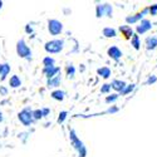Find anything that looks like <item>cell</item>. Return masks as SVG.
Segmentation results:
<instances>
[{
	"mask_svg": "<svg viewBox=\"0 0 157 157\" xmlns=\"http://www.w3.org/2000/svg\"><path fill=\"white\" fill-rule=\"evenodd\" d=\"M111 89V84H103V87L101 88V92L102 93H108Z\"/></svg>",
	"mask_w": 157,
	"mask_h": 157,
	"instance_id": "83f0119b",
	"label": "cell"
},
{
	"mask_svg": "<svg viewBox=\"0 0 157 157\" xmlns=\"http://www.w3.org/2000/svg\"><path fill=\"white\" fill-rule=\"evenodd\" d=\"M133 88H135V84H131V86H126V88H124V90L122 92V94H127V93H129L131 90H133Z\"/></svg>",
	"mask_w": 157,
	"mask_h": 157,
	"instance_id": "4316f807",
	"label": "cell"
},
{
	"mask_svg": "<svg viewBox=\"0 0 157 157\" xmlns=\"http://www.w3.org/2000/svg\"><path fill=\"white\" fill-rule=\"evenodd\" d=\"M67 111H63V112H60L59 113V117H58V120H57V122L58 123H63L64 121H65V118H67Z\"/></svg>",
	"mask_w": 157,
	"mask_h": 157,
	"instance_id": "cb8c5ba5",
	"label": "cell"
},
{
	"mask_svg": "<svg viewBox=\"0 0 157 157\" xmlns=\"http://www.w3.org/2000/svg\"><path fill=\"white\" fill-rule=\"evenodd\" d=\"M146 45H147V49H155L157 47V38L156 36H151V38H147L146 40Z\"/></svg>",
	"mask_w": 157,
	"mask_h": 157,
	"instance_id": "2e32d148",
	"label": "cell"
},
{
	"mask_svg": "<svg viewBox=\"0 0 157 157\" xmlns=\"http://www.w3.org/2000/svg\"><path fill=\"white\" fill-rule=\"evenodd\" d=\"M131 43H132V45L135 47V49H140V45H141V43H140V36H138L137 34H133V36L131 38Z\"/></svg>",
	"mask_w": 157,
	"mask_h": 157,
	"instance_id": "ffe728a7",
	"label": "cell"
},
{
	"mask_svg": "<svg viewBox=\"0 0 157 157\" xmlns=\"http://www.w3.org/2000/svg\"><path fill=\"white\" fill-rule=\"evenodd\" d=\"M117 111H118V108H117V107H112V108H109L106 113H114V112H117Z\"/></svg>",
	"mask_w": 157,
	"mask_h": 157,
	"instance_id": "f546056e",
	"label": "cell"
},
{
	"mask_svg": "<svg viewBox=\"0 0 157 157\" xmlns=\"http://www.w3.org/2000/svg\"><path fill=\"white\" fill-rule=\"evenodd\" d=\"M148 11L151 13L152 15H156V13H157V4H155V5H151V6L148 8Z\"/></svg>",
	"mask_w": 157,
	"mask_h": 157,
	"instance_id": "f1b7e54d",
	"label": "cell"
},
{
	"mask_svg": "<svg viewBox=\"0 0 157 157\" xmlns=\"http://www.w3.org/2000/svg\"><path fill=\"white\" fill-rule=\"evenodd\" d=\"M42 117H43L42 109H35V111H33V118H34V120H40Z\"/></svg>",
	"mask_w": 157,
	"mask_h": 157,
	"instance_id": "d4e9b609",
	"label": "cell"
},
{
	"mask_svg": "<svg viewBox=\"0 0 157 157\" xmlns=\"http://www.w3.org/2000/svg\"><path fill=\"white\" fill-rule=\"evenodd\" d=\"M18 117H19V121L24 124V126H29L32 122H33V111H29L28 108H25V109H23L21 112H19V114H18Z\"/></svg>",
	"mask_w": 157,
	"mask_h": 157,
	"instance_id": "5b68a950",
	"label": "cell"
},
{
	"mask_svg": "<svg viewBox=\"0 0 157 157\" xmlns=\"http://www.w3.org/2000/svg\"><path fill=\"white\" fill-rule=\"evenodd\" d=\"M54 63L56 60L53 58H50V57H45L43 59V65H44V68H49V67H54Z\"/></svg>",
	"mask_w": 157,
	"mask_h": 157,
	"instance_id": "ac0fdd59",
	"label": "cell"
},
{
	"mask_svg": "<svg viewBox=\"0 0 157 157\" xmlns=\"http://www.w3.org/2000/svg\"><path fill=\"white\" fill-rule=\"evenodd\" d=\"M148 11V9L146 8V9H142V11H140V13H137V14H135V15H131V17H127L126 18V21L128 23V24H132V23H136V21H138V20H141L142 18H143V15L146 14V13Z\"/></svg>",
	"mask_w": 157,
	"mask_h": 157,
	"instance_id": "ba28073f",
	"label": "cell"
},
{
	"mask_svg": "<svg viewBox=\"0 0 157 157\" xmlns=\"http://www.w3.org/2000/svg\"><path fill=\"white\" fill-rule=\"evenodd\" d=\"M152 28V24L150 20L147 19H142L140 25H137V33L138 34H143V33H146L147 30H150Z\"/></svg>",
	"mask_w": 157,
	"mask_h": 157,
	"instance_id": "8992f818",
	"label": "cell"
},
{
	"mask_svg": "<svg viewBox=\"0 0 157 157\" xmlns=\"http://www.w3.org/2000/svg\"><path fill=\"white\" fill-rule=\"evenodd\" d=\"M48 30L52 35H59L63 32V24L57 19H52L48 21Z\"/></svg>",
	"mask_w": 157,
	"mask_h": 157,
	"instance_id": "277c9868",
	"label": "cell"
},
{
	"mask_svg": "<svg viewBox=\"0 0 157 157\" xmlns=\"http://www.w3.org/2000/svg\"><path fill=\"white\" fill-rule=\"evenodd\" d=\"M117 98H118V94H111V96H108L106 98V102L107 103H111V102H114Z\"/></svg>",
	"mask_w": 157,
	"mask_h": 157,
	"instance_id": "484cf974",
	"label": "cell"
},
{
	"mask_svg": "<svg viewBox=\"0 0 157 157\" xmlns=\"http://www.w3.org/2000/svg\"><path fill=\"white\" fill-rule=\"evenodd\" d=\"M64 97H65V93L63 90H54V92H52V98L56 101H63Z\"/></svg>",
	"mask_w": 157,
	"mask_h": 157,
	"instance_id": "e0dca14e",
	"label": "cell"
},
{
	"mask_svg": "<svg viewBox=\"0 0 157 157\" xmlns=\"http://www.w3.org/2000/svg\"><path fill=\"white\" fill-rule=\"evenodd\" d=\"M65 72H67V75L68 78H73L74 77V73H75V69L72 64H68L67 67H65Z\"/></svg>",
	"mask_w": 157,
	"mask_h": 157,
	"instance_id": "44dd1931",
	"label": "cell"
},
{
	"mask_svg": "<svg viewBox=\"0 0 157 157\" xmlns=\"http://www.w3.org/2000/svg\"><path fill=\"white\" fill-rule=\"evenodd\" d=\"M157 81V78L156 77H152V78H150V79L147 81V84H150V83H153V82H156Z\"/></svg>",
	"mask_w": 157,
	"mask_h": 157,
	"instance_id": "4dcf8cb0",
	"label": "cell"
},
{
	"mask_svg": "<svg viewBox=\"0 0 157 157\" xmlns=\"http://www.w3.org/2000/svg\"><path fill=\"white\" fill-rule=\"evenodd\" d=\"M17 53L20 58H30V56H32L30 48L27 45L24 39H20V40L17 43Z\"/></svg>",
	"mask_w": 157,
	"mask_h": 157,
	"instance_id": "3957f363",
	"label": "cell"
},
{
	"mask_svg": "<svg viewBox=\"0 0 157 157\" xmlns=\"http://www.w3.org/2000/svg\"><path fill=\"white\" fill-rule=\"evenodd\" d=\"M2 121H3V113L0 112V122H2Z\"/></svg>",
	"mask_w": 157,
	"mask_h": 157,
	"instance_id": "836d02e7",
	"label": "cell"
},
{
	"mask_svg": "<svg viewBox=\"0 0 157 157\" xmlns=\"http://www.w3.org/2000/svg\"><path fill=\"white\" fill-rule=\"evenodd\" d=\"M60 75H56L54 78H52V79H48V87L49 88H54V87H58L60 84Z\"/></svg>",
	"mask_w": 157,
	"mask_h": 157,
	"instance_id": "5bb4252c",
	"label": "cell"
},
{
	"mask_svg": "<svg viewBox=\"0 0 157 157\" xmlns=\"http://www.w3.org/2000/svg\"><path fill=\"white\" fill-rule=\"evenodd\" d=\"M96 14H97V18H102L104 15V8H103V5H97Z\"/></svg>",
	"mask_w": 157,
	"mask_h": 157,
	"instance_id": "7402d4cb",
	"label": "cell"
},
{
	"mask_svg": "<svg viewBox=\"0 0 157 157\" xmlns=\"http://www.w3.org/2000/svg\"><path fill=\"white\" fill-rule=\"evenodd\" d=\"M103 35L106 38H113V36H116V30L113 28H104L103 29Z\"/></svg>",
	"mask_w": 157,
	"mask_h": 157,
	"instance_id": "d6986e66",
	"label": "cell"
},
{
	"mask_svg": "<svg viewBox=\"0 0 157 157\" xmlns=\"http://www.w3.org/2000/svg\"><path fill=\"white\" fill-rule=\"evenodd\" d=\"M64 48V42L63 40H59V39H53V40H49L45 43L44 45V49L47 53H50V54H56V53H60Z\"/></svg>",
	"mask_w": 157,
	"mask_h": 157,
	"instance_id": "7a4b0ae2",
	"label": "cell"
},
{
	"mask_svg": "<svg viewBox=\"0 0 157 157\" xmlns=\"http://www.w3.org/2000/svg\"><path fill=\"white\" fill-rule=\"evenodd\" d=\"M9 86L11 88H18L21 86V81H20V78L18 75H11L10 77V81H9Z\"/></svg>",
	"mask_w": 157,
	"mask_h": 157,
	"instance_id": "7c38bea8",
	"label": "cell"
},
{
	"mask_svg": "<svg viewBox=\"0 0 157 157\" xmlns=\"http://www.w3.org/2000/svg\"><path fill=\"white\" fill-rule=\"evenodd\" d=\"M69 137H71L72 146L78 151V153H79V157H86L87 150H86V147H84V145H83V142L77 137V135H75V132H74L73 129L69 131Z\"/></svg>",
	"mask_w": 157,
	"mask_h": 157,
	"instance_id": "6da1fadb",
	"label": "cell"
},
{
	"mask_svg": "<svg viewBox=\"0 0 157 157\" xmlns=\"http://www.w3.org/2000/svg\"><path fill=\"white\" fill-rule=\"evenodd\" d=\"M111 88H113L114 90H117V92H123L124 90V88H126V83L124 82H122V81H113L112 83H111Z\"/></svg>",
	"mask_w": 157,
	"mask_h": 157,
	"instance_id": "8fae6325",
	"label": "cell"
},
{
	"mask_svg": "<svg viewBox=\"0 0 157 157\" xmlns=\"http://www.w3.org/2000/svg\"><path fill=\"white\" fill-rule=\"evenodd\" d=\"M42 112H43V116H47L49 113V109L48 108H44V109H42Z\"/></svg>",
	"mask_w": 157,
	"mask_h": 157,
	"instance_id": "d6a6232c",
	"label": "cell"
},
{
	"mask_svg": "<svg viewBox=\"0 0 157 157\" xmlns=\"http://www.w3.org/2000/svg\"><path fill=\"white\" fill-rule=\"evenodd\" d=\"M0 69H2V64H0Z\"/></svg>",
	"mask_w": 157,
	"mask_h": 157,
	"instance_id": "d590c367",
	"label": "cell"
},
{
	"mask_svg": "<svg viewBox=\"0 0 157 157\" xmlns=\"http://www.w3.org/2000/svg\"><path fill=\"white\" fill-rule=\"evenodd\" d=\"M103 8H104V14L107 17H112V6L109 4H103Z\"/></svg>",
	"mask_w": 157,
	"mask_h": 157,
	"instance_id": "603a6c76",
	"label": "cell"
},
{
	"mask_svg": "<svg viewBox=\"0 0 157 157\" xmlns=\"http://www.w3.org/2000/svg\"><path fill=\"white\" fill-rule=\"evenodd\" d=\"M59 71L60 69L58 67H49V68H44L43 69V73L47 75L48 79H52V78H54L56 75H58Z\"/></svg>",
	"mask_w": 157,
	"mask_h": 157,
	"instance_id": "30bf717a",
	"label": "cell"
},
{
	"mask_svg": "<svg viewBox=\"0 0 157 157\" xmlns=\"http://www.w3.org/2000/svg\"><path fill=\"white\" fill-rule=\"evenodd\" d=\"M97 73H98L102 78H106V79L111 77V69L107 68V67H102V68H99V69L97 71Z\"/></svg>",
	"mask_w": 157,
	"mask_h": 157,
	"instance_id": "9a60e30c",
	"label": "cell"
},
{
	"mask_svg": "<svg viewBox=\"0 0 157 157\" xmlns=\"http://www.w3.org/2000/svg\"><path fill=\"white\" fill-rule=\"evenodd\" d=\"M120 33L126 40H129V39L133 36V30L129 25H122V27H120Z\"/></svg>",
	"mask_w": 157,
	"mask_h": 157,
	"instance_id": "52a82bcc",
	"label": "cell"
},
{
	"mask_svg": "<svg viewBox=\"0 0 157 157\" xmlns=\"http://www.w3.org/2000/svg\"><path fill=\"white\" fill-rule=\"evenodd\" d=\"M107 53H108V57L112 58V59H114V60H118L122 57V52L118 48H117V47H114V45L108 49Z\"/></svg>",
	"mask_w": 157,
	"mask_h": 157,
	"instance_id": "9c48e42d",
	"label": "cell"
},
{
	"mask_svg": "<svg viewBox=\"0 0 157 157\" xmlns=\"http://www.w3.org/2000/svg\"><path fill=\"white\" fill-rule=\"evenodd\" d=\"M3 8V2H0V9Z\"/></svg>",
	"mask_w": 157,
	"mask_h": 157,
	"instance_id": "e575fe53",
	"label": "cell"
},
{
	"mask_svg": "<svg viewBox=\"0 0 157 157\" xmlns=\"http://www.w3.org/2000/svg\"><path fill=\"white\" fill-rule=\"evenodd\" d=\"M25 30H27V33H32V32H33V28L29 27V24H28V25H27V28H25Z\"/></svg>",
	"mask_w": 157,
	"mask_h": 157,
	"instance_id": "1f68e13d",
	"label": "cell"
},
{
	"mask_svg": "<svg viewBox=\"0 0 157 157\" xmlns=\"http://www.w3.org/2000/svg\"><path fill=\"white\" fill-rule=\"evenodd\" d=\"M9 72H10V65L9 64H2V69H0V81H4Z\"/></svg>",
	"mask_w": 157,
	"mask_h": 157,
	"instance_id": "4fadbf2b",
	"label": "cell"
}]
</instances>
